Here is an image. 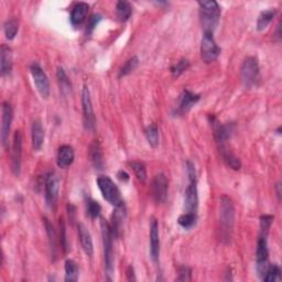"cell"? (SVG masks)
I'll return each mask as SVG.
<instances>
[{
  "label": "cell",
  "instance_id": "cell-31",
  "mask_svg": "<svg viewBox=\"0 0 282 282\" xmlns=\"http://www.w3.org/2000/svg\"><path fill=\"white\" fill-rule=\"evenodd\" d=\"M129 166L131 168V170L134 171L138 180L142 183H145L147 181V169H146V166L143 165L142 162L133 161V162H129Z\"/></svg>",
  "mask_w": 282,
  "mask_h": 282
},
{
  "label": "cell",
  "instance_id": "cell-4",
  "mask_svg": "<svg viewBox=\"0 0 282 282\" xmlns=\"http://www.w3.org/2000/svg\"><path fill=\"white\" fill-rule=\"evenodd\" d=\"M241 82L245 88L250 89L257 86L260 80V69L257 57L248 56L241 65Z\"/></svg>",
  "mask_w": 282,
  "mask_h": 282
},
{
  "label": "cell",
  "instance_id": "cell-13",
  "mask_svg": "<svg viewBox=\"0 0 282 282\" xmlns=\"http://www.w3.org/2000/svg\"><path fill=\"white\" fill-rule=\"evenodd\" d=\"M168 179L163 173L156 174L151 183V195L152 199L158 204L165 203L168 196Z\"/></svg>",
  "mask_w": 282,
  "mask_h": 282
},
{
  "label": "cell",
  "instance_id": "cell-20",
  "mask_svg": "<svg viewBox=\"0 0 282 282\" xmlns=\"http://www.w3.org/2000/svg\"><path fill=\"white\" fill-rule=\"evenodd\" d=\"M77 228H78V238H80V242L83 250L87 256L91 257L94 254V245H93V239H91V235L88 232V229L83 224H78Z\"/></svg>",
  "mask_w": 282,
  "mask_h": 282
},
{
  "label": "cell",
  "instance_id": "cell-5",
  "mask_svg": "<svg viewBox=\"0 0 282 282\" xmlns=\"http://www.w3.org/2000/svg\"><path fill=\"white\" fill-rule=\"evenodd\" d=\"M96 183L101 193L103 194V198L106 200L109 204L116 206L123 202L121 199L119 189H118V186L115 184V182L111 180L109 176H100V178L96 180Z\"/></svg>",
  "mask_w": 282,
  "mask_h": 282
},
{
  "label": "cell",
  "instance_id": "cell-23",
  "mask_svg": "<svg viewBox=\"0 0 282 282\" xmlns=\"http://www.w3.org/2000/svg\"><path fill=\"white\" fill-rule=\"evenodd\" d=\"M32 147H34L35 151H39L41 150L43 142H44V130L41 122L39 120H36L32 123Z\"/></svg>",
  "mask_w": 282,
  "mask_h": 282
},
{
  "label": "cell",
  "instance_id": "cell-42",
  "mask_svg": "<svg viewBox=\"0 0 282 282\" xmlns=\"http://www.w3.org/2000/svg\"><path fill=\"white\" fill-rule=\"evenodd\" d=\"M127 278H128L129 281H135V280H136V277H135V270H134L133 266L128 267V269H127Z\"/></svg>",
  "mask_w": 282,
  "mask_h": 282
},
{
  "label": "cell",
  "instance_id": "cell-1",
  "mask_svg": "<svg viewBox=\"0 0 282 282\" xmlns=\"http://www.w3.org/2000/svg\"><path fill=\"white\" fill-rule=\"evenodd\" d=\"M200 6V19L201 24L204 32H212L214 34L215 29L217 28L222 10L220 5L214 0L208 2H199Z\"/></svg>",
  "mask_w": 282,
  "mask_h": 282
},
{
  "label": "cell",
  "instance_id": "cell-12",
  "mask_svg": "<svg viewBox=\"0 0 282 282\" xmlns=\"http://www.w3.org/2000/svg\"><path fill=\"white\" fill-rule=\"evenodd\" d=\"M21 158H22V135L20 131H16L11 147V170L16 176L21 172Z\"/></svg>",
  "mask_w": 282,
  "mask_h": 282
},
{
  "label": "cell",
  "instance_id": "cell-36",
  "mask_svg": "<svg viewBox=\"0 0 282 282\" xmlns=\"http://www.w3.org/2000/svg\"><path fill=\"white\" fill-rule=\"evenodd\" d=\"M86 204H87V213L90 216V218L94 220L100 217L102 213V206L100 205V203L91 199H88Z\"/></svg>",
  "mask_w": 282,
  "mask_h": 282
},
{
  "label": "cell",
  "instance_id": "cell-35",
  "mask_svg": "<svg viewBox=\"0 0 282 282\" xmlns=\"http://www.w3.org/2000/svg\"><path fill=\"white\" fill-rule=\"evenodd\" d=\"M190 68V61L187 58H181L171 68V74L173 77H179Z\"/></svg>",
  "mask_w": 282,
  "mask_h": 282
},
{
  "label": "cell",
  "instance_id": "cell-34",
  "mask_svg": "<svg viewBox=\"0 0 282 282\" xmlns=\"http://www.w3.org/2000/svg\"><path fill=\"white\" fill-rule=\"evenodd\" d=\"M280 273L281 270L278 265H269L265 275L262 277V280L265 282H273L280 278Z\"/></svg>",
  "mask_w": 282,
  "mask_h": 282
},
{
  "label": "cell",
  "instance_id": "cell-2",
  "mask_svg": "<svg viewBox=\"0 0 282 282\" xmlns=\"http://www.w3.org/2000/svg\"><path fill=\"white\" fill-rule=\"evenodd\" d=\"M220 223L223 239H231L235 223V208L228 196H222L220 202Z\"/></svg>",
  "mask_w": 282,
  "mask_h": 282
},
{
  "label": "cell",
  "instance_id": "cell-41",
  "mask_svg": "<svg viewBox=\"0 0 282 282\" xmlns=\"http://www.w3.org/2000/svg\"><path fill=\"white\" fill-rule=\"evenodd\" d=\"M117 176H118V179H119L121 182H124V183L128 182L129 179H130L129 174L126 171H123V170H120V171L117 173Z\"/></svg>",
  "mask_w": 282,
  "mask_h": 282
},
{
  "label": "cell",
  "instance_id": "cell-6",
  "mask_svg": "<svg viewBox=\"0 0 282 282\" xmlns=\"http://www.w3.org/2000/svg\"><path fill=\"white\" fill-rule=\"evenodd\" d=\"M221 48L216 43L214 34L212 32H204L201 42V56L205 63H212L218 58L221 54Z\"/></svg>",
  "mask_w": 282,
  "mask_h": 282
},
{
  "label": "cell",
  "instance_id": "cell-9",
  "mask_svg": "<svg viewBox=\"0 0 282 282\" xmlns=\"http://www.w3.org/2000/svg\"><path fill=\"white\" fill-rule=\"evenodd\" d=\"M30 71L38 91L43 98H48L50 96V82L45 72L38 63L32 64Z\"/></svg>",
  "mask_w": 282,
  "mask_h": 282
},
{
  "label": "cell",
  "instance_id": "cell-21",
  "mask_svg": "<svg viewBox=\"0 0 282 282\" xmlns=\"http://www.w3.org/2000/svg\"><path fill=\"white\" fill-rule=\"evenodd\" d=\"M75 153L71 146L64 145L57 151V166L60 168H68L74 162Z\"/></svg>",
  "mask_w": 282,
  "mask_h": 282
},
{
  "label": "cell",
  "instance_id": "cell-28",
  "mask_svg": "<svg viewBox=\"0 0 282 282\" xmlns=\"http://www.w3.org/2000/svg\"><path fill=\"white\" fill-rule=\"evenodd\" d=\"M116 12L117 17L121 22L127 21L133 12L131 5L128 2H118L116 5Z\"/></svg>",
  "mask_w": 282,
  "mask_h": 282
},
{
  "label": "cell",
  "instance_id": "cell-30",
  "mask_svg": "<svg viewBox=\"0 0 282 282\" xmlns=\"http://www.w3.org/2000/svg\"><path fill=\"white\" fill-rule=\"evenodd\" d=\"M178 223L182 228L192 229L198 223V215H196V213L185 212L178 218Z\"/></svg>",
  "mask_w": 282,
  "mask_h": 282
},
{
  "label": "cell",
  "instance_id": "cell-25",
  "mask_svg": "<svg viewBox=\"0 0 282 282\" xmlns=\"http://www.w3.org/2000/svg\"><path fill=\"white\" fill-rule=\"evenodd\" d=\"M56 76H57V82H58V85H60L62 93L64 95L70 94L72 91V84H71V81L69 80L67 72H65V70L61 67L57 68Z\"/></svg>",
  "mask_w": 282,
  "mask_h": 282
},
{
  "label": "cell",
  "instance_id": "cell-27",
  "mask_svg": "<svg viewBox=\"0 0 282 282\" xmlns=\"http://www.w3.org/2000/svg\"><path fill=\"white\" fill-rule=\"evenodd\" d=\"M275 14H277V10H275V9H268V10L262 11L260 16L258 17L257 30L258 31L265 30L269 25V23L272 21V19L274 18Z\"/></svg>",
  "mask_w": 282,
  "mask_h": 282
},
{
  "label": "cell",
  "instance_id": "cell-33",
  "mask_svg": "<svg viewBox=\"0 0 282 282\" xmlns=\"http://www.w3.org/2000/svg\"><path fill=\"white\" fill-rule=\"evenodd\" d=\"M138 65H139V58L138 56H133L130 57L129 60L122 65V68L119 71V77H123V76H127L129 75L131 72H134L137 68Z\"/></svg>",
  "mask_w": 282,
  "mask_h": 282
},
{
  "label": "cell",
  "instance_id": "cell-40",
  "mask_svg": "<svg viewBox=\"0 0 282 282\" xmlns=\"http://www.w3.org/2000/svg\"><path fill=\"white\" fill-rule=\"evenodd\" d=\"M60 229H61V244L64 253L67 254L69 252V244L67 238V231H65V223L63 220L60 221Z\"/></svg>",
  "mask_w": 282,
  "mask_h": 282
},
{
  "label": "cell",
  "instance_id": "cell-19",
  "mask_svg": "<svg viewBox=\"0 0 282 282\" xmlns=\"http://www.w3.org/2000/svg\"><path fill=\"white\" fill-rule=\"evenodd\" d=\"M89 6L86 3H78L74 6L73 10L71 14V23L74 27H78V25L83 24V22L86 20L87 15H88Z\"/></svg>",
  "mask_w": 282,
  "mask_h": 282
},
{
  "label": "cell",
  "instance_id": "cell-26",
  "mask_svg": "<svg viewBox=\"0 0 282 282\" xmlns=\"http://www.w3.org/2000/svg\"><path fill=\"white\" fill-rule=\"evenodd\" d=\"M145 136L147 141L152 148L159 146V129L155 123H150L145 130Z\"/></svg>",
  "mask_w": 282,
  "mask_h": 282
},
{
  "label": "cell",
  "instance_id": "cell-22",
  "mask_svg": "<svg viewBox=\"0 0 282 282\" xmlns=\"http://www.w3.org/2000/svg\"><path fill=\"white\" fill-rule=\"evenodd\" d=\"M89 156H90V161H91V163H93V166L95 167L96 170H100V171L104 170V168H105L104 155H103L101 145L97 141H94L90 145Z\"/></svg>",
  "mask_w": 282,
  "mask_h": 282
},
{
  "label": "cell",
  "instance_id": "cell-38",
  "mask_svg": "<svg viewBox=\"0 0 282 282\" xmlns=\"http://www.w3.org/2000/svg\"><path fill=\"white\" fill-rule=\"evenodd\" d=\"M192 277V270L191 268L186 266H183L179 269V277L176 278L178 281H190Z\"/></svg>",
  "mask_w": 282,
  "mask_h": 282
},
{
  "label": "cell",
  "instance_id": "cell-39",
  "mask_svg": "<svg viewBox=\"0 0 282 282\" xmlns=\"http://www.w3.org/2000/svg\"><path fill=\"white\" fill-rule=\"evenodd\" d=\"M102 21V16L95 14L90 17V19L88 20V24H87V36H89L91 32L94 31V29L97 27V24Z\"/></svg>",
  "mask_w": 282,
  "mask_h": 282
},
{
  "label": "cell",
  "instance_id": "cell-17",
  "mask_svg": "<svg viewBox=\"0 0 282 282\" xmlns=\"http://www.w3.org/2000/svg\"><path fill=\"white\" fill-rule=\"evenodd\" d=\"M124 217H126V206H124V202H122L120 204L115 206L113 216H111L110 229L114 237H118V236H119Z\"/></svg>",
  "mask_w": 282,
  "mask_h": 282
},
{
  "label": "cell",
  "instance_id": "cell-15",
  "mask_svg": "<svg viewBox=\"0 0 282 282\" xmlns=\"http://www.w3.org/2000/svg\"><path fill=\"white\" fill-rule=\"evenodd\" d=\"M199 207L198 180H189V185L184 193V209L190 213H196Z\"/></svg>",
  "mask_w": 282,
  "mask_h": 282
},
{
  "label": "cell",
  "instance_id": "cell-29",
  "mask_svg": "<svg viewBox=\"0 0 282 282\" xmlns=\"http://www.w3.org/2000/svg\"><path fill=\"white\" fill-rule=\"evenodd\" d=\"M67 282H75L78 280V267L73 260L65 261V279Z\"/></svg>",
  "mask_w": 282,
  "mask_h": 282
},
{
  "label": "cell",
  "instance_id": "cell-43",
  "mask_svg": "<svg viewBox=\"0 0 282 282\" xmlns=\"http://www.w3.org/2000/svg\"><path fill=\"white\" fill-rule=\"evenodd\" d=\"M280 187H281L280 183H278V184H277V187H275V191H277V195H278L279 200H280V198H281V191H280Z\"/></svg>",
  "mask_w": 282,
  "mask_h": 282
},
{
  "label": "cell",
  "instance_id": "cell-10",
  "mask_svg": "<svg viewBox=\"0 0 282 282\" xmlns=\"http://www.w3.org/2000/svg\"><path fill=\"white\" fill-rule=\"evenodd\" d=\"M2 111H3V116H2V133H0V138H2L3 147L8 148L11 122H12V119H14V110H12L11 105L8 102H4Z\"/></svg>",
  "mask_w": 282,
  "mask_h": 282
},
{
  "label": "cell",
  "instance_id": "cell-24",
  "mask_svg": "<svg viewBox=\"0 0 282 282\" xmlns=\"http://www.w3.org/2000/svg\"><path fill=\"white\" fill-rule=\"evenodd\" d=\"M43 223H44L45 232H47V235L49 237V244H50V248H51L52 257L55 258L56 257V234L54 231V227L47 217L43 218Z\"/></svg>",
  "mask_w": 282,
  "mask_h": 282
},
{
  "label": "cell",
  "instance_id": "cell-7",
  "mask_svg": "<svg viewBox=\"0 0 282 282\" xmlns=\"http://www.w3.org/2000/svg\"><path fill=\"white\" fill-rule=\"evenodd\" d=\"M45 201L51 209H55L58 201V192H60V182L53 172H49L45 175Z\"/></svg>",
  "mask_w": 282,
  "mask_h": 282
},
{
  "label": "cell",
  "instance_id": "cell-14",
  "mask_svg": "<svg viewBox=\"0 0 282 282\" xmlns=\"http://www.w3.org/2000/svg\"><path fill=\"white\" fill-rule=\"evenodd\" d=\"M201 100V96L198 94L192 93L191 90L184 89L181 93L179 101H178V106H176L175 110L173 111L174 116H183L186 113H189L191 108L194 106L196 103H199Z\"/></svg>",
  "mask_w": 282,
  "mask_h": 282
},
{
  "label": "cell",
  "instance_id": "cell-37",
  "mask_svg": "<svg viewBox=\"0 0 282 282\" xmlns=\"http://www.w3.org/2000/svg\"><path fill=\"white\" fill-rule=\"evenodd\" d=\"M274 217L272 215H262L260 217V229H261V235L267 236L269 233V229L271 227V224L273 222Z\"/></svg>",
  "mask_w": 282,
  "mask_h": 282
},
{
  "label": "cell",
  "instance_id": "cell-18",
  "mask_svg": "<svg viewBox=\"0 0 282 282\" xmlns=\"http://www.w3.org/2000/svg\"><path fill=\"white\" fill-rule=\"evenodd\" d=\"M12 70V53L8 45L3 44L0 49V73L5 77L11 73Z\"/></svg>",
  "mask_w": 282,
  "mask_h": 282
},
{
  "label": "cell",
  "instance_id": "cell-32",
  "mask_svg": "<svg viewBox=\"0 0 282 282\" xmlns=\"http://www.w3.org/2000/svg\"><path fill=\"white\" fill-rule=\"evenodd\" d=\"M4 30H5L6 38H7L8 40H14L19 31L18 21L16 19H10V20H7L4 25Z\"/></svg>",
  "mask_w": 282,
  "mask_h": 282
},
{
  "label": "cell",
  "instance_id": "cell-3",
  "mask_svg": "<svg viewBox=\"0 0 282 282\" xmlns=\"http://www.w3.org/2000/svg\"><path fill=\"white\" fill-rule=\"evenodd\" d=\"M101 227H102V236H103V245H104V260H105V270L106 274L109 275V280H111V275L114 273V264H115V257H114V235L111 233L110 224L102 218L101 221Z\"/></svg>",
  "mask_w": 282,
  "mask_h": 282
},
{
  "label": "cell",
  "instance_id": "cell-11",
  "mask_svg": "<svg viewBox=\"0 0 282 282\" xmlns=\"http://www.w3.org/2000/svg\"><path fill=\"white\" fill-rule=\"evenodd\" d=\"M256 260H257V272L258 275L262 279L264 277L268 266H269V252L267 244V236L260 235L257 242V254H256Z\"/></svg>",
  "mask_w": 282,
  "mask_h": 282
},
{
  "label": "cell",
  "instance_id": "cell-16",
  "mask_svg": "<svg viewBox=\"0 0 282 282\" xmlns=\"http://www.w3.org/2000/svg\"><path fill=\"white\" fill-rule=\"evenodd\" d=\"M150 256H151V259L154 264L159 261L160 236L158 222L155 220H152L151 224H150Z\"/></svg>",
  "mask_w": 282,
  "mask_h": 282
},
{
  "label": "cell",
  "instance_id": "cell-8",
  "mask_svg": "<svg viewBox=\"0 0 282 282\" xmlns=\"http://www.w3.org/2000/svg\"><path fill=\"white\" fill-rule=\"evenodd\" d=\"M82 106H83V123L84 128L87 131H93L95 129L96 118L94 115L93 105H91L89 89L84 85L82 91Z\"/></svg>",
  "mask_w": 282,
  "mask_h": 282
}]
</instances>
